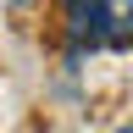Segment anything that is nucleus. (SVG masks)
<instances>
[{"label":"nucleus","instance_id":"obj_1","mask_svg":"<svg viewBox=\"0 0 133 133\" xmlns=\"http://www.w3.org/2000/svg\"><path fill=\"white\" fill-rule=\"evenodd\" d=\"M66 28L78 44H128L133 0H66Z\"/></svg>","mask_w":133,"mask_h":133},{"label":"nucleus","instance_id":"obj_2","mask_svg":"<svg viewBox=\"0 0 133 133\" xmlns=\"http://www.w3.org/2000/svg\"><path fill=\"white\" fill-rule=\"evenodd\" d=\"M116 133H133V128H116Z\"/></svg>","mask_w":133,"mask_h":133}]
</instances>
